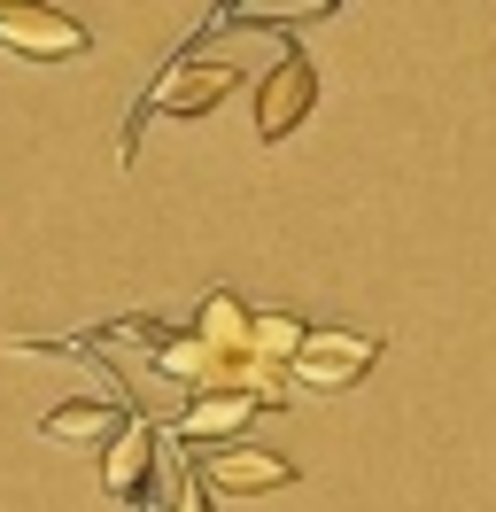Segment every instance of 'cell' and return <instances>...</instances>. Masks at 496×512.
Instances as JSON below:
<instances>
[{
  "instance_id": "cell-1",
  "label": "cell",
  "mask_w": 496,
  "mask_h": 512,
  "mask_svg": "<svg viewBox=\"0 0 496 512\" xmlns=\"http://www.w3.org/2000/svg\"><path fill=\"white\" fill-rule=\"evenodd\" d=\"M225 94H241V63H225V55H186V63H171V70L148 86V101H140L132 132H124V156H132V140H140V125H148V117H210Z\"/></svg>"
},
{
  "instance_id": "cell-2",
  "label": "cell",
  "mask_w": 496,
  "mask_h": 512,
  "mask_svg": "<svg viewBox=\"0 0 496 512\" xmlns=\"http://www.w3.org/2000/svg\"><path fill=\"white\" fill-rule=\"evenodd\" d=\"M380 365V334H349V326H310L303 357H295V381L334 396V388H357Z\"/></svg>"
},
{
  "instance_id": "cell-3",
  "label": "cell",
  "mask_w": 496,
  "mask_h": 512,
  "mask_svg": "<svg viewBox=\"0 0 496 512\" xmlns=\"http://www.w3.org/2000/svg\"><path fill=\"white\" fill-rule=\"evenodd\" d=\"M310 101H318V63H310V47H279V70L264 78V94H256V140H287V132L310 117Z\"/></svg>"
},
{
  "instance_id": "cell-4",
  "label": "cell",
  "mask_w": 496,
  "mask_h": 512,
  "mask_svg": "<svg viewBox=\"0 0 496 512\" xmlns=\"http://www.w3.org/2000/svg\"><path fill=\"white\" fill-rule=\"evenodd\" d=\"M0 39L31 55V63H70V55H86L93 32L78 16H62V8H0Z\"/></svg>"
},
{
  "instance_id": "cell-5",
  "label": "cell",
  "mask_w": 496,
  "mask_h": 512,
  "mask_svg": "<svg viewBox=\"0 0 496 512\" xmlns=\"http://www.w3.org/2000/svg\"><path fill=\"white\" fill-rule=\"evenodd\" d=\"M194 474H202L210 497H264V489H287L295 466H287L279 450H217V458H202Z\"/></svg>"
},
{
  "instance_id": "cell-6",
  "label": "cell",
  "mask_w": 496,
  "mask_h": 512,
  "mask_svg": "<svg viewBox=\"0 0 496 512\" xmlns=\"http://www.w3.org/2000/svg\"><path fill=\"white\" fill-rule=\"evenodd\" d=\"M148 474H155V427L132 419L117 443H109V458H101V489L124 497V505H148Z\"/></svg>"
},
{
  "instance_id": "cell-7",
  "label": "cell",
  "mask_w": 496,
  "mask_h": 512,
  "mask_svg": "<svg viewBox=\"0 0 496 512\" xmlns=\"http://www.w3.org/2000/svg\"><path fill=\"white\" fill-rule=\"evenodd\" d=\"M256 412H264L256 396H241V388H217V396H194V404L171 419V435H179V443H225V435H241Z\"/></svg>"
},
{
  "instance_id": "cell-8",
  "label": "cell",
  "mask_w": 496,
  "mask_h": 512,
  "mask_svg": "<svg viewBox=\"0 0 496 512\" xmlns=\"http://www.w3.org/2000/svg\"><path fill=\"white\" fill-rule=\"evenodd\" d=\"M124 427H132V419L117 412V404H109V396H70V404H55V412L39 419V435H47V443H117Z\"/></svg>"
},
{
  "instance_id": "cell-9",
  "label": "cell",
  "mask_w": 496,
  "mask_h": 512,
  "mask_svg": "<svg viewBox=\"0 0 496 512\" xmlns=\"http://www.w3.org/2000/svg\"><path fill=\"white\" fill-rule=\"evenodd\" d=\"M303 16H326V0H287V8H233V24H303Z\"/></svg>"
},
{
  "instance_id": "cell-10",
  "label": "cell",
  "mask_w": 496,
  "mask_h": 512,
  "mask_svg": "<svg viewBox=\"0 0 496 512\" xmlns=\"http://www.w3.org/2000/svg\"><path fill=\"white\" fill-rule=\"evenodd\" d=\"M171 512H210V489L194 466H179V481H171Z\"/></svg>"
}]
</instances>
